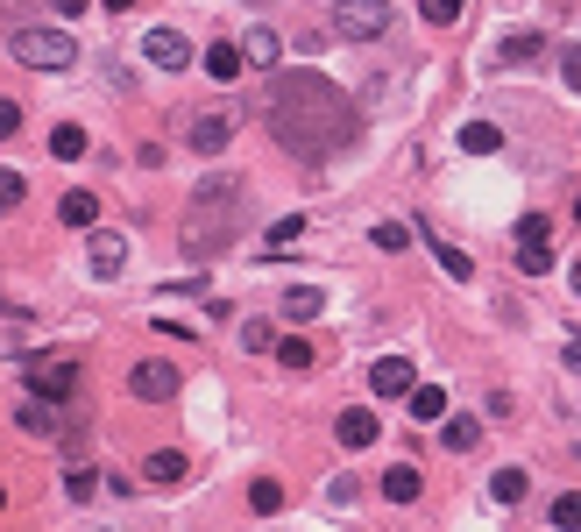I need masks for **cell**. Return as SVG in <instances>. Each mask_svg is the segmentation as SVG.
I'll list each match as a JSON object with an SVG mask.
<instances>
[{
	"mask_svg": "<svg viewBox=\"0 0 581 532\" xmlns=\"http://www.w3.org/2000/svg\"><path fill=\"white\" fill-rule=\"evenodd\" d=\"M298 235H305V213H284V220H270V235H263V242H270V256H277V249L298 242Z\"/></svg>",
	"mask_w": 581,
	"mask_h": 532,
	"instance_id": "cell-27",
	"label": "cell"
},
{
	"mask_svg": "<svg viewBox=\"0 0 581 532\" xmlns=\"http://www.w3.org/2000/svg\"><path fill=\"white\" fill-rule=\"evenodd\" d=\"M553 525H560V532H574V525H581V497H574V490H560V497H553Z\"/></svg>",
	"mask_w": 581,
	"mask_h": 532,
	"instance_id": "cell-30",
	"label": "cell"
},
{
	"mask_svg": "<svg viewBox=\"0 0 581 532\" xmlns=\"http://www.w3.org/2000/svg\"><path fill=\"white\" fill-rule=\"evenodd\" d=\"M248 504H256L263 518H270V511H284V483H277V476H256V483H248Z\"/></svg>",
	"mask_w": 581,
	"mask_h": 532,
	"instance_id": "cell-25",
	"label": "cell"
},
{
	"mask_svg": "<svg viewBox=\"0 0 581 532\" xmlns=\"http://www.w3.org/2000/svg\"><path fill=\"white\" fill-rule=\"evenodd\" d=\"M546 235H553V227H546V213L518 220V249H546Z\"/></svg>",
	"mask_w": 581,
	"mask_h": 532,
	"instance_id": "cell-32",
	"label": "cell"
},
{
	"mask_svg": "<svg viewBox=\"0 0 581 532\" xmlns=\"http://www.w3.org/2000/svg\"><path fill=\"white\" fill-rule=\"evenodd\" d=\"M334 29H341L348 43L383 36V29H390V0H341V8H334Z\"/></svg>",
	"mask_w": 581,
	"mask_h": 532,
	"instance_id": "cell-5",
	"label": "cell"
},
{
	"mask_svg": "<svg viewBox=\"0 0 581 532\" xmlns=\"http://www.w3.org/2000/svg\"><path fill=\"white\" fill-rule=\"evenodd\" d=\"M227 142H234V121L227 114H199L192 121V149H199V157H220Z\"/></svg>",
	"mask_w": 581,
	"mask_h": 532,
	"instance_id": "cell-10",
	"label": "cell"
},
{
	"mask_svg": "<svg viewBox=\"0 0 581 532\" xmlns=\"http://www.w3.org/2000/svg\"><path fill=\"white\" fill-rule=\"evenodd\" d=\"M270 128L284 149H298V157H334V149H348L355 135V100L341 86L326 79H277L270 86Z\"/></svg>",
	"mask_w": 581,
	"mask_h": 532,
	"instance_id": "cell-1",
	"label": "cell"
},
{
	"mask_svg": "<svg viewBox=\"0 0 581 532\" xmlns=\"http://www.w3.org/2000/svg\"><path fill=\"white\" fill-rule=\"evenodd\" d=\"M369 242L397 256V249H411V227H397V220H376V227H369Z\"/></svg>",
	"mask_w": 581,
	"mask_h": 532,
	"instance_id": "cell-26",
	"label": "cell"
},
{
	"mask_svg": "<svg viewBox=\"0 0 581 532\" xmlns=\"http://www.w3.org/2000/svg\"><path fill=\"white\" fill-rule=\"evenodd\" d=\"M419 15H426V22H454V15H461V0H419Z\"/></svg>",
	"mask_w": 581,
	"mask_h": 532,
	"instance_id": "cell-35",
	"label": "cell"
},
{
	"mask_svg": "<svg viewBox=\"0 0 581 532\" xmlns=\"http://www.w3.org/2000/svg\"><path fill=\"white\" fill-rule=\"evenodd\" d=\"M22 135V100H0V142Z\"/></svg>",
	"mask_w": 581,
	"mask_h": 532,
	"instance_id": "cell-34",
	"label": "cell"
},
{
	"mask_svg": "<svg viewBox=\"0 0 581 532\" xmlns=\"http://www.w3.org/2000/svg\"><path fill=\"white\" fill-rule=\"evenodd\" d=\"M234 220H241V185L234 178H206L192 192V213H185V249L192 256H220L234 242Z\"/></svg>",
	"mask_w": 581,
	"mask_h": 532,
	"instance_id": "cell-2",
	"label": "cell"
},
{
	"mask_svg": "<svg viewBox=\"0 0 581 532\" xmlns=\"http://www.w3.org/2000/svg\"><path fill=\"white\" fill-rule=\"evenodd\" d=\"M525 490H532L525 469H496V476H489V497H496V504H525Z\"/></svg>",
	"mask_w": 581,
	"mask_h": 532,
	"instance_id": "cell-22",
	"label": "cell"
},
{
	"mask_svg": "<svg viewBox=\"0 0 581 532\" xmlns=\"http://www.w3.org/2000/svg\"><path fill=\"white\" fill-rule=\"evenodd\" d=\"M0 504H8V490H0Z\"/></svg>",
	"mask_w": 581,
	"mask_h": 532,
	"instance_id": "cell-40",
	"label": "cell"
},
{
	"mask_svg": "<svg viewBox=\"0 0 581 532\" xmlns=\"http://www.w3.org/2000/svg\"><path fill=\"white\" fill-rule=\"evenodd\" d=\"M142 57H149L156 71H185V64H192V43H185L178 29H149V36H142Z\"/></svg>",
	"mask_w": 581,
	"mask_h": 532,
	"instance_id": "cell-7",
	"label": "cell"
},
{
	"mask_svg": "<svg viewBox=\"0 0 581 532\" xmlns=\"http://www.w3.org/2000/svg\"><path fill=\"white\" fill-rule=\"evenodd\" d=\"M86 249H93V277H121V263H128V242L114 235V227H100V235H93Z\"/></svg>",
	"mask_w": 581,
	"mask_h": 532,
	"instance_id": "cell-11",
	"label": "cell"
},
{
	"mask_svg": "<svg viewBox=\"0 0 581 532\" xmlns=\"http://www.w3.org/2000/svg\"><path fill=\"white\" fill-rule=\"evenodd\" d=\"M461 149H468V157H496V149H504V128H496V121H468Z\"/></svg>",
	"mask_w": 581,
	"mask_h": 532,
	"instance_id": "cell-15",
	"label": "cell"
},
{
	"mask_svg": "<svg viewBox=\"0 0 581 532\" xmlns=\"http://www.w3.org/2000/svg\"><path fill=\"white\" fill-rule=\"evenodd\" d=\"M546 50V36L539 29H518V36H504V50H496V57H504V64H525V57H539Z\"/></svg>",
	"mask_w": 581,
	"mask_h": 532,
	"instance_id": "cell-23",
	"label": "cell"
},
{
	"mask_svg": "<svg viewBox=\"0 0 581 532\" xmlns=\"http://www.w3.org/2000/svg\"><path fill=\"white\" fill-rule=\"evenodd\" d=\"M518 270H532V277L553 270V249H518Z\"/></svg>",
	"mask_w": 581,
	"mask_h": 532,
	"instance_id": "cell-36",
	"label": "cell"
},
{
	"mask_svg": "<svg viewBox=\"0 0 581 532\" xmlns=\"http://www.w3.org/2000/svg\"><path fill=\"white\" fill-rule=\"evenodd\" d=\"M86 142H93L86 128H78V121H64V128L50 135V157H57V164H71V157H86Z\"/></svg>",
	"mask_w": 581,
	"mask_h": 532,
	"instance_id": "cell-19",
	"label": "cell"
},
{
	"mask_svg": "<svg viewBox=\"0 0 581 532\" xmlns=\"http://www.w3.org/2000/svg\"><path fill=\"white\" fill-rule=\"evenodd\" d=\"M93 490H100V469H64V497L71 504H86Z\"/></svg>",
	"mask_w": 581,
	"mask_h": 532,
	"instance_id": "cell-28",
	"label": "cell"
},
{
	"mask_svg": "<svg viewBox=\"0 0 581 532\" xmlns=\"http://www.w3.org/2000/svg\"><path fill=\"white\" fill-rule=\"evenodd\" d=\"M277 362H291V369H305V362H312V348H305V341H277Z\"/></svg>",
	"mask_w": 581,
	"mask_h": 532,
	"instance_id": "cell-37",
	"label": "cell"
},
{
	"mask_svg": "<svg viewBox=\"0 0 581 532\" xmlns=\"http://www.w3.org/2000/svg\"><path fill=\"white\" fill-rule=\"evenodd\" d=\"M206 79H213V86H234V79H241V57H234V43H213V50H206Z\"/></svg>",
	"mask_w": 581,
	"mask_h": 532,
	"instance_id": "cell-18",
	"label": "cell"
},
{
	"mask_svg": "<svg viewBox=\"0 0 581 532\" xmlns=\"http://www.w3.org/2000/svg\"><path fill=\"white\" fill-rule=\"evenodd\" d=\"M22 199H29V178H22V171H0V213L22 206Z\"/></svg>",
	"mask_w": 581,
	"mask_h": 532,
	"instance_id": "cell-31",
	"label": "cell"
},
{
	"mask_svg": "<svg viewBox=\"0 0 581 532\" xmlns=\"http://www.w3.org/2000/svg\"><path fill=\"white\" fill-rule=\"evenodd\" d=\"M57 15H71V22H78V15H86V0H57Z\"/></svg>",
	"mask_w": 581,
	"mask_h": 532,
	"instance_id": "cell-38",
	"label": "cell"
},
{
	"mask_svg": "<svg viewBox=\"0 0 581 532\" xmlns=\"http://www.w3.org/2000/svg\"><path fill=\"white\" fill-rule=\"evenodd\" d=\"M475 440H482V419H447V447L454 454H468Z\"/></svg>",
	"mask_w": 581,
	"mask_h": 532,
	"instance_id": "cell-29",
	"label": "cell"
},
{
	"mask_svg": "<svg viewBox=\"0 0 581 532\" xmlns=\"http://www.w3.org/2000/svg\"><path fill=\"white\" fill-rule=\"evenodd\" d=\"M341 447H376V433H383V419L369 412V405H355V412H341Z\"/></svg>",
	"mask_w": 581,
	"mask_h": 532,
	"instance_id": "cell-12",
	"label": "cell"
},
{
	"mask_svg": "<svg viewBox=\"0 0 581 532\" xmlns=\"http://www.w3.org/2000/svg\"><path fill=\"white\" fill-rule=\"evenodd\" d=\"M234 57H241L248 71H277V29H248V36L234 43Z\"/></svg>",
	"mask_w": 581,
	"mask_h": 532,
	"instance_id": "cell-9",
	"label": "cell"
},
{
	"mask_svg": "<svg viewBox=\"0 0 581 532\" xmlns=\"http://www.w3.org/2000/svg\"><path fill=\"white\" fill-rule=\"evenodd\" d=\"M241 348H256V355L277 348V327H270V320H248V327H241Z\"/></svg>",
	"mask_w": 581,
	"mask_h": 532,
	"instance_id": "cell-33",
	"label": "cell"
},
{
	"mask_svg": "<svg viewBox=\"0 0 581 532\" xmlns=\"http://www.w3.org/2000/svg\"><path fill=\"white\" fill-rule=\"evenodd\" d=\"M128 8H135V0H107V15H128Z\"/></svg>",
	"mask_w": 581,
	"mask_h": 532,
	"instance_id": "cell-39",
	"label": "cell"
},
{
	"mask_svg": "<svg viewBox=\"0 0 581 532\" xmlns=\"http://www.w3.org/2000/svg\"><path fill=\"white\" fill-rule=\"evenodd\" d=\"M426 249H433V256H440V270H447V277H454V284H468V277H475V263H468V256H461V249H454V242H440V235H426Z\"/></svg>",
	"mask_w": 581,
	"mask_h": 532,
	"instance_id": "cell-20",
	"label": "cell"
},
{
	"mask_svg": "<svg viewBox=\"0 0 581 532\" xmlns=\"http://www.w3.org/2000/svg\"><path fill=\"white\" fill-rule=\"evenodd\" d=\"M142 476H149V483H185L192 469H185V454H178V447H156L149 462H142Z\"/></svg>",
	"mask_w": 581,
	"mask_h": 532,
	"instance_id": "cell-14",
	"label": "cell"
},
{
	"mask_svg": "<svg viewBox=\"0 0 581 532\" xmlns=\"http://www.w3.org/2000/svg\"><path fill=\"white\" fill-rule=\"evenodd\" d=\"M319 306H326V298H319L312 284H298V291H284V320H319Z\"/></svg>",
	"mask_w": 581,
	"mask_h": 532,
	"instance_id": "cell-24",
	"label": "cell"
},
{
	"mask_svg": "<svg viewBox=\"0 0 581 532\" xmlns=\"http://www.w3.org/2000/svg\"><path fill=\"white\" fill-rule=\"evenodd\" d=\"M369 384H376V398H404L411 384H419V369H411L404 355H383V362L369 369Z\"/></svg>",
	"mask_w": 581,
	"mask_h": 532,
	"instance_id": "cell-8",
	"label": "cell"
},
{
	"mask_svg": "<svg viewBox=\"0 0 581 532\" xmlns=\"http://www.w3.org/2000/svg\"><path fill=\"white\" fill-rule=\"evenodd\" d=\"M57 213H64V227H93V220H100V199H93V192H64Z\"/></svg>",
	"mask_w": 581,
	"mask_h": 532,
	"instance_id": "cell-21",
	"label": "cell"
},
{
	"mask_svg": "<svg viewBox=\"0 0 581 532\" xmlns=\"http://www.w3.org/2000/svg\"><path fill=\"white\" fill-rule=\"evenodd\" d=\"M404 398H411V419H419V426H426V419H447V391H440V384H411Z\"/></svg>",
	"mask_w": 581,
	"mask_h": 532,
	"instance_id": "cell-16",
	"label": "cell"
},
{
	"mask_svg": "<svg viewBox=\"0 0 581 532\" xmlns=\"http://www.w3.org/2000/svg\"><path fill=\"white\" fill-rule=\"evenodd\" d=\"M15 419H22V433H36V440H50V433H57V405H43V398H22V412H15Z\"/></svg>",
	"mask_w": 581,
	"mask_h": 532,
	"instance_id": "cell-17",
	"label": "cell"
},
{
	"mask_svg": "<svg viewBox=\"0 0 581 532\" xmlns=\"http://www.w3.org/2000/svg\"><path fill=\"white\" fill-rule=\"evenodd\" d=\"M178 384H185L178 362H135V369H128V391H135L142 405H171V398H178Z\"/></svg>",
	"mask_w": 581,
	"mask_h": 532,
	"instance_id": "cell-6",
	"label": "cell"
},
{
	"mask_svg": "<svg viewBox=\"0 0 581 532\" xmlns=\"http://www.w3.org/2000/svg\"><path fill=\"white\" fill-rule=\"evenodd\" d=\"M419 490H426V476L411 469V462H397V469H383V497L390 504H419Z\"/></svg>",
	"mask_w": 581,
	"mask_h": 532,
	"instance_id": "cell-13",
	"label": "cell"
},
{
	"mask_svg": "<svg viewBox=\"0 0 581 532\" xmlns=\"http://www.w3.org/2000/svg\"><path fill=\"white\" fill-rule=\"evenodd\" d=\"M71 391H78V362H71V355H57V348L29 355V398L57 405V398H71Z\"/></svg>",
	"mask_w": 581,
	"mask_h": 532,
	"instance_id": "cell-4",
	"label": "cell"
},
{
	"mask_svg": "<svg viewBox=\"0 0 581 532\" xmlns=\"http://www.w3.org/2000/svg\"><path fill=\"white\" fill-rule=\"evenodd\" d=\"M15 57H22L29 71H71V64H78V43H71L64 29H22V36H15Z\"/></svg>",
	"mask_w": 581,
	"mask_h": 532,
	"instance_id": "cell-3",
	"label": "cell"
}]
</instances>
